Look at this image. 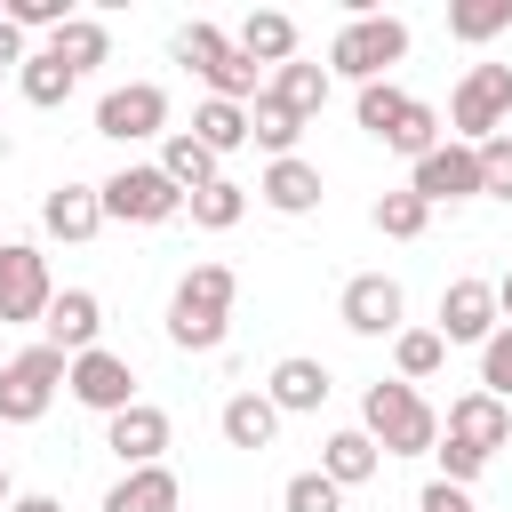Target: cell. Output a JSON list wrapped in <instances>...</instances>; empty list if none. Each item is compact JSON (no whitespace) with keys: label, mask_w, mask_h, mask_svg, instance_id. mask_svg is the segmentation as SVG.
Masks as SVG:
<instances>
[{"label":"cell","mask_w":512,"mask_h":512,"mask_svg":"<svg viewBox=\"0 0 512 512\" xmlns=\"http://www.w3.org/2000/svg\"><path fill=\"white\" fill-rule=\"evenodd\" d=\"M480 392H496V400H512V320L480 344Z\"/></svg>","instance_id":"74e56055"},{"label":"cell","mask_w":512,"mask_h":512,"mask_svg":"<svg viewBox=\"0 0 512 512\" xmlns=\"http://www.w3.org/2000/svg\"><path fill=\"white\" fill-rule=\"evenodd\" d=\"M232 296H240L232 264H192V272L176 280V296H168V344H176V352H224V336H232Z\"/></svg>","instance_id":"6da1fadb"},{"label":"cell","mask_w":512,"mask_h":512,"mask_svg":"<svg viewBox=\"0 0 512 512\" xmlns=\"http://www.w3.org/2000/svg\"><path fill=\"white\" fill-rule=\"evenodd\" d=\"M0 16H8L16 32H48V40H56V32L72 24V0H8Z\"/></svg>","instance_id":"d590c367"},{"label":"cell","mask_w":512,"mask_h":512,"mask_svg":"<svg viewBox=\"0 0 512 512\" xmlns=\"http://www.w3.org/2000/svg\"><path fill=\"white\" fill-rule=\"evenodd\" d=\"M496 328H504V312H496V280H472V272H464V280L440 288V336H448V344H488Z\"/></svg>","instance_id":"4fadbf2b"},{"label":"cell","mask_w":512,"mask_h":512,"mask_svg":"<svg viewBox=\"0 0 512 512\" xmlns=\"http://www.w3.org/2000/svg\"><path fill=\"white\" fill-rule=\"evenodd\" d=\"M480 200H512V128L480 144Z\"/></svg>","instance_id":"8d00e7d4"},{"label":"cell","mask_w":512,"mask_h":512,"mask_svg":"<svg viewBox=\"0 0 512 512\" xmlns=\"http://www.w3.org/2000/svg\"><path fill=\"white\" fill-rule=\"evenodd\" d=\"M168 440H176V424H168V408H152V400H136V408H120V416H104V448H112L128 472L160 464V456H168Z\"/></svg>","instance_id":"5bb4252c"},{"label":"cell","mask_w":512,"mask_h":512,"mask_svg":"<svg viewBox=\"0 0 512 512\" xmlns=\"http://www.w3.org/2000/svg\"><path fill=\"white\" fill-rule=\"evenodd\" d=\"M8 504H16V488H8V464H0V512H8Z\"/></svg>","instance_id":"ee69618b"},{"label":"cell","mask_w":512,"mask_h":512,"mask_svg":"<svg viewBox=\"0 0 512 512\" xmlns=\"http://www.w3.org/2000/svg\"><path fill=\"white\" fill-rule=\"evenodd\" d=\"M304 128H312V120H296L280 96H256V104H248V144H264L272 160H296V136H304Z\"/></svg>","instance_id":"83f0119b"},{"label":"cell","mask_w":512,"mask_h":512,"mask_svg":"<svg viewBox=\"0 0 512 512\" xmlns=\"http://www.w3.org/2000/svg\"><path fill=\"white\" fill-rule=\"evenodd\" d=\"M176 64H192V72L208 80V96H224V104H256V96H264V88H256V64H248L240 40L216 32V24H184V32H176Z\"/></svg>","instance_id":"3957f363"},{"label":"cell","mask_w":512,"mask_h":512,"mask_svg":"<svg viewBox=\"0 0 512 512\" xmlns=\"http://www.w3.org/2000/svg\"><path fill=\"white\" fill-rule=\"evenodd\" d=\"M160 128H168V88L128 80V88H104V96H96V136L144 144V136H160Z\"/></svg>","instance_id":"30bf717a"},{"label":"cell","mask_w":512,"mask_h":512,"mask_svg":"<svg viewBox=\"0 0 512 512\" xmlns=\"http://www.w3.org/2000/svg\"><path fill=\"white\" fill-rule=\"evenodd\" d=\"M408 192H416L424 208H440V200H480V152L448 136L440 152H424V160L408 168Z\"/></svg>","instance_id":"8fae6325"},{"label":"cell","mask_w":512,"mask_h":512,"mask_svg":"<svg viewBox=\"0 0 512 512\" xmlns=\"http://www.w3.org/2000/svg\"><path fill=\"white\" fill-rule=\"evenodd\" d=\"M48 344L64 352V360H80V352H96V336H104V304H96V288H64L56 304H48Z\"/></svg>","instance_id":"2e32d148"},{"label":"cell","mask_w":512,"mask_h":512,"mask_svg":"<svg viewBox=\"0 0 512 512\" xmlns=\"http://www.w3.org/2000/svg\"><path fill=\"white\" fill-rule=\"evenodd\" d=\"M432 456H440V480H456V488H472V480L488 472V456H480V448H464V440H448V432H440V448H432Z\"/></svg>","instance_id":"f35d334b"},{"label":"cell","mask_w":512,"mask_h":512,"mask_svg":"<svg viewBox=\"0 0 512 512\" xmlns=\"http://www.w3.org/2000/svg\"><path fill=\"white\" fill-rule=\"evenodd\" d=\"M416 512H480L456 480H424V496H416Z\"/></svg>","instance_id":"ab89813d"},{"label":"cell","mask_w":512,"mask_h":512,"mask_svg":"<svg viewBox=\"0 0 512 512\" xmlns=\"http://www.w3.org/2000/svg\"><path fill=\"white\" fill-rule=\"evenodd\" d=\"M0 368H8V352H0Z\"/></svg>","instance_id":"f6af8a7d"},{"label":"cell","mask_w":512,"mask_h":512,"mask_svg":"<svg viewBox=\"0 0 512 512\" xmlns=\"http://www.w3.org/2000/svg\"><path fill=\"white\" fill-rule=\"evenodd\" d=\"M40 224H48L56 240H96V232H104V184H56V192L40 200Z\"/></svg>","instance_id":"e0dca14e"},{"label":"cell","mask_w":512,"mask_h":512,"mask_svg":"<svg viewBox=\"0 0 512 512\" xmlns=\"http://www.w3.org/2000/svg\"><path fill=\"white\" fill-rule=\"evenodd\" d=\"M280 504H288V512H344V488H336L328 472H296V480L280 488Z\"/></svg>","instance_id":"e575fe53"},{"label":"cell","mask_w":512,"mask_h":512,"mask_svg":"<svg viewBox=\"0 0 512 512\" xmlns=\"http://www.w3.org/2000/svg\"><path fill=\"white\" fill-rule=\"evenodd\" d=\"M256 192H264V208H280V216H312L328 184H320V168L296 152V160H272V168L256 176Z\"/></svg>","instance_id":"ffe728a7"},{"label":"cell","mask_w":512,"mask_h":512,"mask_svg":"<svg viewBox=\"0 0 512 512\" xmlns=\"http://www.w3.org/2000/svg\"><path fill=\"white\" fill-rule=\"evenodd\" d=\"M184 216V192L168 184L160 160H128L120 176H104V224H168Z\"/></svg>","instance_id":"52a82bcc"},{"label":"cell","mask_w":512,"mask_h":512,"mask_svg":"<svg viewBox=\"0 0 512 512\" xmlns=\"http://www.w3.org/2000/svg\"><path fill=\"white\" fill-rule=\"evenodd\" d=\"M264 96H280L296 120H312V112L328 104V64H304V56H296V64H280V72L264 80Z\"/></svg>","instance_id":"484cf974"},{"label":"cell","mask_w":512,"mask_h":512,"mask_svg":"<svg viewBox=\"0 0 512 512\" xmlns=\"http://www.w3.org/2000/svg\"><path fill=\"white\" fill-rule=\"evenodd\" d=\"M216 432H224V448H272L280 408H272L264 392H232V400L216 408Z\"/></svg>","instance_id":"7402d4cb"},{"label":"cell","mask_w":512,"mask_h":512,"mask_svg":"<svg viewBox=\"0 0 512 512\" xmlns=\"http://www.w3.org/2000/svg\"><path fill=\"white\" fill-rule=\"evenodd\" d=\"M400 56H408V24H400V16H352V24L328 40V80L344 72V80L368 88V80H384Z\"/></svg>","instance_id":"8992f818"},{"label":"cell","mask_w":512,"mask_h":512,"mask_svg":"<svg viewBox=\"0 0 512 512\" xmlns=\"http://www.w3.org/2000/svg\"><path fill=\"white\" fill-rule=\"evenodd\" d=\"M64 376H72V360L40 336V344H24L8 368H0V424H40L48 416V400L64 392Z\"/></svg>","instance_id":"5b68a950"},{"label":"cell","mask_w":512,"mask_h":512,"mask_svg":"<svg viewBox=\"0 0 512 512\" xmlns=\"http://www.w3.org/2000/svg\"><path fill=\"white\" fill-rule=\"evenodd\" d=\"M232 40H240V56H248V64H272V72H280V64H296V16H288V8H248Z\"/></svg>","instance_id":"d6986e66"},{"label":"cell","mask_w":512,"mask_h":512,"mask_svg":"<svg viewBox=\"0 0 512 512\" xmlns=\"http://www.w3.org/2000/svg\"><path fill=\"white\" fill-rule=\"evenodd\" d=\"M496 312H504V320H512V272H504V280H496Z\"/></svg>","instance_id":"7bdbcfd3"},{"label":"cell","mask_w":512,"mask_h":512,"mask_svg":"<svg viewBox=\"0 0 512 512\" xmlns=\"http://www.w3.org/2000/svg\"><path fill=\"white\" fill-rule=\"evenodd\" d=\"M8 512H64V504H56V496H40V488H32V496H16V504H8Z\"/></svg>","instance_id":"b9f144b4"},{"label":"cell","mask_w":512,"mask_h":512,"mask_svg":"<svg viewBox=\"0 0 512 512\" xmlns=\"http://www.w3.org/2000/svg\"><path fill=\"white\" fill-rule=\"evenodd\" d=\"M192 136H200L216 160H224V152H240V144H248V104H224V96H208V104L192 112Z\"/></svg>","instance_id":"f1b7e54d"},{"label":"cell","mask_w":512,"mask_h":512,"mask_svg":"<svg viewBox=\"0 0 512 512\" xmlns=\"http://www.w3.org/2000/svg\"><path fill=\"white\" fill-rule=\"evenodd\" d=\"M16 88H24V104L56 112V104H64V96H72L80 80H72V72H64V64H56L48 48H32V56H24V72H16Z\"/></svg>","instance_id":"4dcf8cb0"},{"label":"cell","mask_w":512,"mask_h":512,"mask_svg":"<svg viewBox=\"0 0 512 512\" xmlns=\"http://www.w3.org/2000/svg\"><path fill=\"white\" fill-rule=\"evenodd\" d=\"M160 168H168V184H176L184 200H192V192H208V184L224 176V160H216V152H208V144H200L192 128H176V136L160 144Z\"/></svg>","instance_id":"cb8c5ba5"},{"label":"cell","mask_w":512,"mask_h":512,"mask_svg":"<svg viewBox=\"0 0 512 512\" xmlns=\"http://www.w3.org/2000/svg\"><path fill=\"white\" fill-rule=\"evenodd\" d=\"M448 128H456V144H488V136H504L512 128V64H472L464 80H456V96H448Z\"/></svg>","instance_id":"277c9868"},{"label":"cell","mask_w":512,"mask_h":512,"mask_svg":"<svg viewBox=\"0 0 512 512\" xmlns=\"http://www.w3.org/2000/svg\"><path fill=\"white\" fill-rule=\"evenodd\" d=\"M184 208H192V224H200V232H232V224L248 216V184L216 176V184H208V192H192Z\"/></svg>","instance_id":"1f68e13d"},{"label":"cell","mask_w":512,"mask_h":512,"mask_svg":"<svg viewBox=\"0 0 512 512\" xmlns=\"http://www.w3.org/2000/svg\"><path fill=\"white\" fill-rule=\"evenodd\" d=\"M352 112H360V128H368L376 144H392V136H400V120L416 112V96H408V88H392V80H368V88L352 96Z\"/></svg>","instance_id":"4316f807"},{"label":"cell","mask_w":512,"mask_h":512,"mask_svg":"<svg viewBox=\"0 0 512 512\" xmlns=\"http://www.w3.org/2000/svg\"><path fill=\"white\" fill-rule=\"evenodd\" d=\"M320 472H328L336 488H360V480L384 472V448H376L360 424H352V432H328V440H320Z\"/></svg>","instance_id":"603a6c76"},{"label":"cell","mask_w":512,"mask_h":512,"mask_svg":"<svg viewBox=\"0 0 512 512\" xmlns=\"http://www.w3.org/2000/svg\"><path fill=\"white\" fill-rule=\"evenodd\" d=\"M360 432L384 448V456H432L440 448V408L416 392V384H368L360 392Z\"/></svg>","instance_id":"7a4b0ae2"},{"label":"cell","mask_w":512,"mask_h":512,"mask_svg":"<svg viewBox=\"0 0 512 512\" xmlns=\"http://www.w3.org/2000/svg\"><path fill=\"white\" fill-rule=\"evenodd\" d=\"M392 360H400V384H424V376L448 368V336L440 328H400L392 336Z\"/></svg>","instance_id":"f546056e"},{"label":"cell","mask_w":512,"mask_h":512,"mask_svg":"<svg viewBox=\"0 0 512 512\" xmlns=\"http://www.w3.org/2000/svg\"><path fill=\"white\" fill-rule=\"evenodd\" d=\"M328 392H336V376H328L320 360H304V352H288V360L272 368V384H264V400H272L280 416H312Z\"/></svg>","instance_id":"ac0fdd59"},{"label":"cell","mask_w":512,"mask_h":512,"mask_svg":"<svg viewBox=\"0 0 512 512\" xmlns=\"http://www.w3.org/2000/svg\"><path fill=\"white\" fill-rule=\"evenodd\" d=\"M56 304V280H48V256L32 240H0V328H24V320H48Z\"/></svg>","instance_id":"ba28073f"},{"label":"cell","mask_w":512,"mask_h":512,"mask_svg":"<svg viewBox=\"0 0 512 512\" xmlns=\"http://www.w3.org/2000/svg\"><path fill=\"white\" fill-rule=\"evenodd\" d=\"M176 504H184V488H176V472H168V464L120 472V480L104 488V512H176Z\"/></svg>","instance_id":"44dd1931"},{"label":"cell","mask_w":512,"mask_h":512,"mask_svg":"<svg viewBox=\"0 0 512 512\" xmlns=\"http://www.w3.org/2000/svg\"><path fill=\"white\" fill-rule=\"evenodd\" d=\"M448 32L480 48V40H496V32H512V0H456V8H448Z\"/></svg>","instance_id":"d6a6232c"},{"label":"cell","mask_w":512,"mask_h":512,"mask_svg":"<svg viewBox=\"0 0 512 512\" xmlns=\"http://www.w3.org/2000/svg\"><path fill=\"white\" fill-rule=\"evenodd\" d=\"M336 320H344L352 336H400V328H408V296H400L392 272H352L344 296H336Z\"/></svg>","instance_id":"9c48e42d"},{"label":"cell","mask_w":512,"mask_h":512,"mask_svg":"<svg viewBox=\"0 0 512 512\" xmlns=\"http://www.w3.org/2000/svg\"><path fill=\"white\" fill-rule=\"evenodd\" d=\"M368 216H376V232H384V240H416V232L432 224V208H424L416 192H384V200H376Z\"/></svg>","instance_id":"836d02e7"},{"label":"cell","mask_w":512,"mask_h":512,"mask_svg":"<svg viewBox=\"0 0 512 512\" xmlns=\"http://www.w3.org/2000/svg\"><path fill=\"white\" fill-rule=\"evenodd\" d=\"M24 56H32V48H24V32L0 16V64H16V72H24Z\"/></svg>","instance_id":"60d3db41"},{"label":"cell","mask_w":512,"mask_h":512,"mask_svg":"<svg viewBox=\"0 0 512 512\" xmlns=\"http://www.w3.org/2000/svg\"><path fill=\"white\" fill-rule=\"evenodd\" d=\"M448 440H464V448H480V456H496L504 440H512V400H496V392H464V400H448V424H440Z\"/></svg>","instance_id":"9a60e30c"},{"label":"cell","mask_w":512,"mask_h":512,"mask_svg":"<svg viewBox=\"0 0 512 512\" xmlns=\"http://www.w3.org/2000/svg\"><path fill=\"white\" fill-rule=\"evenodd\" d=\"M48 56H56V64H64L72 80H80V72H96V64L112 56V32H104L96 16H72V24H64V32L48 40Z\"/></svg>","instance_id":"d4e9b609"},{"label":"cell","mask_w":512,"mask_h":512,"mask_svg":"<svg viewBox=\"0 0 512 512\" xmlns=\"http://www.w3.org/2000/svg\"><path fill=\"white\" fill-rule=\"evenodd\" d=\"M64 392L80 400V408H96V416H120V408H136V368L120 360V352H80L72 360V376H64Z\"/></svg>","instance_id":"7c38bea8"}]
</instances>
